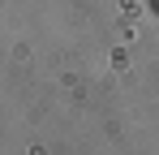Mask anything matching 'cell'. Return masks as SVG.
Wrapping results in <instances>:
<instances>
[{"mask_svg": "<svg viewBox=\"0 0 159 155\" xmlns=\"http://www.w3.org/2000/svg\"><path fill=\"white\" fill-rule=\"evenodd\" d=\"M151 4H155V9H159V0H151Z\"/></svg>", "mask_w": 159, "mask_h": 155, "instance_id": "obj_1", "label": "cell"}]
</instances>
